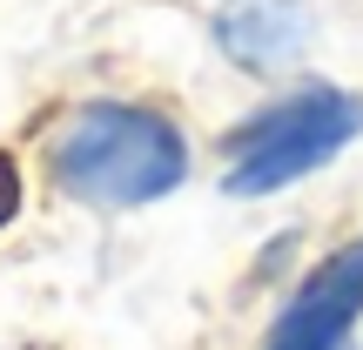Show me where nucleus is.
I'll return each instance as SVG.
<instances>
[{
  "label": "nucleus",
  "instance_id": "nucleus-1",
  "mask_svg": "<svg viewBox=\"0 0 363 350\" xmlns=\"http://www.w3.org/2000/svg\"><path fill=\"white\" fill-rule=\"evenodd\" d=\"M189 142L162 115L128 102H94L54 135V182L101 209H142L155 195L182 189Z\"/></svg>",
  "mask_w": 363,
  "mask_h": 350
},
{
  "label": "nucleus",
  "instance_id": "nucleus-2",
  "mask_svg": "<svg viewBox=\"0 0 363 350\" xmlns=\"http://www.w3.org/2000/svg\"><path fill=\"white\" fill-rule=\"evenodd\" d=\"M363 128V102L343 88H310L296 102L269 108V115L242 121L235 135V162H229V195H276L289 182H303L310 169L337 162Z\"/></svg>",
  "mask_w": 363,
  "mask_h": 350
},
{
  "label": "nucleus",
  "instance_id": "nucleus-3",
  "mask_svg": "<svg viewBox=\"0 0 363 350\" xmlns=\"http://www.w3.org/2000/svg\"><path fill=\"white\" fill-rule=\"evenodd\" d=\"M357 317H363V243L337 249V256H323L310 270V283L276 317L269 350H343Z\"/></svg>",
  "mask_w": 363,
  "mask_h": 350
},
{
  "label": "nucleus",
  "instance_id": "nucleus-4",
  "mask_svg": "<svg viewBox=\"0 0 363 350\" xmlns=\"http://www.w3.org/2000/svg\"><path fill=\"white\" fill-rule=\"evenodd\" d=\"M316 13L310 0H222L216 13V40L235 67H283L303 54Z\"/></svg>",
  "mask_w": 363,
  "mask_h": 350
},
{
  "label": "nucleus",
  "instance_id": "nucleus-5",
  "mask_svg": "<svg viewBox=\"0 0 363 350\" xmlns=\"http://www.w3.org/2000/svg\"><path fill=\"white\" fill-rule=\"evenodd\" d=\"M13 202H21V175H13V162L0 155V229H7V216H13Z\"/></svg>",
  "mask_w": 363,
  "mask_h": 350
}]
</instances>
